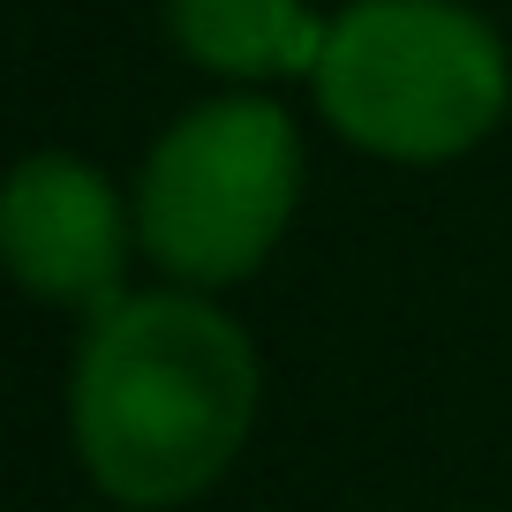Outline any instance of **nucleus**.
Returning a JSON list of instances; mask_svg holds the SVG:
<instances>
[{
	"instance_id": "nucleus-1",
	"label": "nucleus",
	"mask_w": 512,
	"mask_h": 512,
	"mask_svg": "<svg viewBox=\"0 0 512 512\" xmlns=\"http://www.w3.org/2000/svg\"><path fill=\"white\" fill-rule=\"evenodd\" d=\"M256 400V339L211 294L159 287L91 317L68 377V437L98 497L174 512L249 452Z\"/></svg>"
},
{
	"instance_id": "nucleus-2",
	"label": "nucleus",
	"mask_w": 512,
	"mask_h": 512,
	"mask_svg": "<svg viewBox=\"0 0 512 512\" xmlns=\"http://www.w3.org/2000/svg\"><path fill=\"white\" fill-rule=\"evenodd\" d=\"M309 91L362 159L452 166L512 113V53L467 0H347Z\"/></svg>"
},
{
	"instance_id": "nucleus-3",
	"label": "nucleus",
	"mask_w": 512,
	"mask_h": 512,
	"mask_svg": "<svg viewBox=\"0 0 512 512\" xmlns=\"http://www.w3.org/2000/svg\"><path fill=\"white\" fill-rule=\"evenodd\" d=\"M302 128L264 91H219L159 128L136 174V241L174 287H241L302 211Z\"/></svg>"
},
{
	"instance_id": "nucleus-4",
	"label": "nucleus",
	"mask_w": 512,
	"mask_h": 512,
	"mask_svg": "<svg viewBox=\"0 0 512 512\" xmlns=\"http://www.w3.org/2000/svg\"><path fill=\"white\" fill-rule=\"evenodd\" d=\"M136 241V204L106 181V166L76 151H31L8 174L0 196V256L31 302L68 309V317H106L128 302V256Z\"/></svg>"
},
{
	"instance_id": "nucleus-5",
	"label": "nucleus",
	"mask_w": 512,
	"mask_h": 512,
	"mask_svg": "<svg viewBox=\"0 0 512 512\" xmlns=\"http://www.w3.org/2000/svg\"><path fill=\"white\" fill-rule=\"evenodd\" d=\"M166 38L204 76L264 91V83L317 76L332 16H317L309 0H166Z\"/></svg>"
}]
</instances>
